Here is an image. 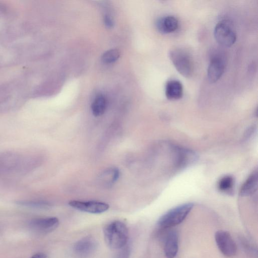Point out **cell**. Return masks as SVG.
Wrapping results in <instances>:
<instances>
[{"label": "cell", "mask_w": 258, "mask_h": 258, "mask_svg": "<svg viewBox=\"0 0 258 258\" xmlns=\"http://www.w3.org/2000/svg\"><path fill=\"white\" fill-rule=\"evenodd\" d=\"M104 237L107 245L112 249H120L127 243L128 231L126 225L120 221L108 224L104 228Z\"/></svg>", "instance_id": "1"}, {"label": "cell", "mask_w": 258, "mask_h": 258, "mask_svg": "<svg viewBox=\"0 0 258 258\" xmlns=\"http://www.w3.org/2000/svg\"><path fill=\"white\" fill-rule=\"evenodd\" d=\"M192 203H185L176 206L165 213L159 219L157 226L160 229H167L180 224L192 209Z\"/></svg>", "instance_id": "2"}, {"label": "cell", "mask_w": 258, "mask_h": 258, "mask_svg": "<svg viewBox=\"0 0 258 258\" xmlns=\"http://www.w3.org/2000/svg\"><path fill=\"white\" fill-rule=\"evenodd\" d=\"M169 56L178 73L185 78L190 77L194 73V63L189 54L181 48L170 50Z\"/></svg>", "instance_id": "3"}, {"label": "cell", "mask_w": 258, "mask_h": 258, "mask_svg": "<svg viewBox=\"0 0 258 258\" xmlns=\"http://www.w3.org/2000/svg\"><path fill=\"white\" fill-rule=\"evenodd\" d=\"M214 35L217 42L225 47L232 46L236 40L234 26L228 20H222L216 25Z\"/></svg>", "instance_id": "4"}, {"label": "cell", "mask_w": 258, "mask_h": 258, "mask_svg": "<svg viewBox=\"0 0 258 258\" xmlns=\"http://www.w3.org/2000/svg\"><path fill=\"white\" fill-rule=\"evenodd\" d=\"M215 239L220 252L225 256H234L237 252L236 244L229 232L219 230L216 232Z\"/></svg>", "instance_id": "5"}, {"label": "cell", "mask_w": 258, "mask_h": 258, "mask_svg": "<svg viewBox=\"0 0 258 258\" xmlns=\"http://www.w3.org/2000/svg\"><path fill=\"white\" fill-rule=\"evenodd\" d=\"M69 205L78 210L92 214L103 213L109 208L108 204L98 201H72Z\"/></svg>", "instance_id": "6"}, {"label": "cell", "mask_w": 258, "mask_h": 258, "mask_svg": "<svg viewBox=\"0 0 258 258\" xmlns=\"http://www.w3.org/2000/svg\"><path fill=\"white\" fill-rule=\"evenodd\" d=\"M225 68V62L221 57L219 55L212 57L207 70V77L209 82L214 83L218 81L223 75Z\"/></svg>", "instance_id": "7"}, {"label": "cell", "mask_w": 258, "mask_h": 258, "mask_svg": "<svg viewBox=\"0 0 258 258\" xmlns=\"http://www.w3.org/2000/svg\"><path fill=\"white\" fill-rule=\"evenodd\" d=\"M59 224L56 217H45L34 219L30 222V226L34 230L40 232L47 233L54 230Z\"/></svg>", "instance_id": "8"}, {"label": "cell", "mask_w": 258, "mask_h": 258, "mask_svg": "<svg viewBox=\"0 0 258 258\" xmlns=\"http://www.w3.org/2000/svg\"><path fill=\"white\" fill-rule=\"evenodd\" d=\"M178 250V236L175 230L170 231L165 239L164 252L166 258H174Z\"/></svg>", "instance_id": "9"}, {"label": "cell", "mask_w": 258, "mask_h": 258, "mask_svg": "<svg viewBox=\"0 0 258 258\" xmlns=\"http://www.w3.org/2000/svg\"><path fill=\"white\" fill-rule=\"evenodd\" d=\"M97 243L91 237H87L77 241L74 245L75 253L81 256H86L92 253L96 249Z\"/></svg>", "instance_id": "10"}, {"label": "cell", "mask_w": 258, "mask_h": 258, "mask_svg": "<svg viewBox=\"0 0 258 258\" xmlns=\"http://www.w3.org/2000/svg\"><path fill=\"white\" fill-rule=\"evenodd\" d=\"M178 21L173 16H167L158 19L156 26L159 32L167 34L174 32L178 27Z\"/></svg>", "instance_id": "11"}, {"label": "cell", "mask_w": 258, "mask_h": 258, "mask_svg": "<svg viewBox=\"0 0 258 258\" xmlns=\"http://www.w3.org/2000/svg\"><path fill=\"white\" fill-rule=\"evenodd\" d=\"M165 95L169 100H178L183 95V87L181 82L177 80L168 81L165 86Z\"/></svg>", "instance_id": "12"}, {"label": "cell", "mask_w": 258, "mask_h": 258, "mask_svg": "<svg viewBox=\"0 0 258 258\" xmlns=\"http://www.w3.org/2000/svg\"><path fill=\"white\" fill-rule=\"evenodd\" d=\"M257 171H253L243 183L240 190L242 197L249 196L254 193L257 187Z\"/></svg>", "instance_id": "13"}, {"label": "cell", "mask_w": 258, "mask_h": 258, "mask_svg": "<svg viewBox=\"0 0 258 258\" xmlns=\"http://www.w3.org/2000/svg\"><path fill=\"white\" fill-rule=\"evenodd\" d=\"M106 107V101L105 98L103 95H98L92 103V113L95 116H100L105 112Z\"/></svg>", "instance_id": "14"}, {"label": "cell", "mask_w": 258, "mask_h": 258, "mask_svg": "<svg viewBox=\"0 0 258 258\" xmlns=\"http://www.w3.org/2000/svg\"><path fill=\"white\" fill-rule=\"evenodd\" d=\"M234 184V181L233 177L230 175H226L219 180L218 183V187L221 191L230 192L233 189Z\"/></svg>", "instance_id": "15"}, {"label": "cell", "mask_w": 258, "mask_h": 258, "mask_svg": "<svg viewBox=\"0 0 258 258\" xmlns=\"http://www.w3.org/2000/svg\"><path fill=\"white\" fill-rule=\"evenodd\" d=\"M120 56V52L116 49H112L105 52L102 55V61L106 63H110L115 62Z\"/></svg>", "instance_id": "16"}, {"label": "cell", "mask_w": 258, "mask_h": 258, "mask_svg": "<svg viewBox=\"0 0 258 258\" xmlns=\"http://www.w3.org/2000/svg\"><path fill=\"white\" fill-rule=\"evenodd\" d=\"M17 204L31 208H42L47 207L48 205L43 202L41 201H19Z\"/></svg>", "instance_id": "17"}, {"label": "cell", "mask_w": 258, "mask_h": 258, "mask_svg": "<svg viewBox=\"0 0 258 258\" xmlns=\"http://www.w3.org/2000/svg\"><path fill=\"white\" fill-rule=\"evenodd\" d=\"M104 23L106 27L111 28L113 26V20L108 15H105L104 18Z\"/></svg>", "instance_id": "18"}, {"label": "cell", "mask_w": 258, "mask_h": 258, "mask_svg": "<svg viewBox=\"0 0 258 258\" xmlns=\"http://www.w3.org/2000/svg\"><path fill=\"white\" fill-rule=\"evenodd\" d=\"M30 258H47V255L43 253H37L34 254Z\"/></svg>", "instance_id": "19"}]
</instances>
